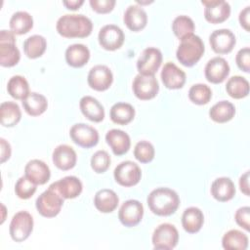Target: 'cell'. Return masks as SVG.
<instances>
[{
    "label": "cell",
    "mask_w": 250,
    "mask_h": 250,
    "mask_svg": "<svg viewBox=\"0 0 250 250\" xmlns=\"http://www.w3.org/2000/svg\"><path fill=\"white\" fill-rule=\"evenodd\" d=\"M57 31L65 38H84L91 34L92 21L82 14H65L56 24Z\"/></svg>",
    "instance_id": "1"
},
{
    "label": "cell",
    "mask_w": 250,
    "mask_h": 250,
    "mask_svg": "<svg viewBox=\"0 0 250 250\" xmlns=\"http://www.w3.org/2000/svg\"><path fill=\"white\" fill-rule=\"evenodd\" d=\"M150 211L157 216H170L180 204L178 193L169 188H157L150 191L146 198Z\"/></svg>",
    "instance_id": "2"
},
{
    "label": "cell",
    "mask_w": 250,
    "mask_h": 250,
    "mask_svg": "<svg viewBox=\"0 0 250 250\" xmlns=\"http://www.w3.org/2000/svg\"><path fill=\"white\" fill-rule=\"evenodd\" d=\"M205 51L202 39L195 34H190L181 40L177 49L176 57L185 66L194 65L202 57Z\"/></svg>",
    "instance_id": "3"
},
{
    "label": "cell",
    "mask_w": 250,
    "mask_h": 250,
    "mask_svg": "<svg viewBox=\"0 0 250 250\" xmlns=\"http://www.w3.org/2000/svg\"><path fill=\"white\" fill-rule=\"evenodd\" d=\"M63 197L52 187L43 191L36 199L35 205L38 213L46 218L56 217L63 205Z\"/></svg>",
    "instance_id": "4"
},
{
    "label": "cell",
    "mask_w": 250,
    "mask_h": 250,
    "mask_svg": "<svg viewBox=\"0 0 250 250\" xmlns=\"http://www.w3.org/2000/svg\"><path fill=\"white\" fill-rule=\"evenodd\" d=\"M21 59V53L16 46L15 34L10 30L0 31V64L5 67L16 65Z\"/></svg>",
    "instance_id": "5"
},
{
    "label": "cell",
    "mask_w": 250,
    "mask_h": 250,
    "mask_svg": "<svg viewBox=\"0 0 250 250\" xmlns=\"http://www.w3.org/2000/svg\"><path fill=\"white\" fill-rule=\"evenodd\" d=\"M33 229V218L27 211L16 213L10 223V235L16 242H21L28 238Z\"/></svg>",
    "instance_id": "6"
},
{
    "label": "cell",
    "mask_w": 250,
    "mask_h": 250,
    "mask_svg": "<svg viewBox=\"0 0 250 250\" xmlns=\"http://www.w3.org/2000/svg\"><path fill=\"white\" fill-rule=\"evenodd\" d=\"M151 240L154 249L171 250L178 244L179 232L175 226L164 223L154 229Z\"/></svg>",
    "instance_id": "7"
},
{
    "label": "cell",
    "mask_w": 250,
    "mask_h": 250,
    "mask_svg": "<svg viewBox=\"0 0 250 250\" xmlns=\"http://www.w3.org/2000/svg\"><path fill=\"white\" fill-rule=\"evenodd\" d=\"M162 62V53L159 49L148 47L145 49L137 61L139 74L152 76L156 73Z\"/></svg>",
    "instance_id": "8"
},
{
    "label": "cell",
    "mask_w": 250,
    "mask_h": 250,
    "mask_svg": "<svg viewBox=\"0 0 250 250\" xmlns=\"http://www.w3.org/2000/svg\"><path fill=\"white\" fill-rule=\"evenodd\" d=\"M116 183L123 187H133L137 185L142 177V171L138 164L127 160L119 163L113 172Z\"/></svg>",
    "instance_id": "9"
},
{
    "label": "cell",
    "mask_w": 250,
    "mask_h": 250,
    "mask_svg": "<svg viewBox=\"0 0 250 250\" xmlns=\"http://www.w3.org/2000/svg\"><path fill=\"white\" fill-rule=\"evenodd\" d=\"M71 140L78 146L90 148L99 142V133L96 128L85 123H76L69 130Z\"/></svg>",
    "instance_id": "10"
},
{
    "label": "cell",
    "mask_w": 250,
    "mask_h": 250,
    "mask_svg": "<svg viewBox=\"0 0 250 250\" xmlns=\"http://www.w3.org/2000/svg\"><path fill=\"white\" fill-rule=\"evenodd\" d=\"M132 88L134 95L138 99L146 101L153 99L157 95L159 91V84L154 75L146 76L138 74L134 78Z\"/></svg>",
    "instance_id": "11"
},
{
    "label": "cell",
    "mask_w": 250,
    "mask_h": 250,
    "mask_svg": "<svg viewBox=\"0 0 250 250\" xmlns=\"http://www.w3.org/2000/svg\"><path fill=\"white\" fill-rule=\"evenodd\" d=\"M98 39L100 45L104 49L114 51L123 45L125 36L123 30L119 26L115 24H106L100 29Z\"/></svg>",
    "instance_id": "12"
},
{
    "label": "cell",
    "mask_w": 250,
    "mask_h": 250,
    "mask_svg": "<svg viewBox=\"0 0 250 250\" xmlns=\"http://www.w3.org/2000/svg\"><path fill=\"white\" fill-rule=\"evenodd\" d=\"M144 206L136 199H129L125 201L118 212V219L122 225L128 228L137 226L143 219Z\"/></svg>",
    "instance_id": "13"
},
{
    "label": "cell",
    "mask_w": 250,
    "mask_h": 250,
    "mask_svg": "<svg viewBox=\"0 0 250 250\" xmlns=\"http://www.w3.org/2000/svg\"><path fill=\"white\" fill-rule=\"evenodd\" d=\"M205 6L204 18L211 23H221L230 15V6L224 0H202Z\"/></svg>",
    "instance_id": "14"
},
{
    "label": "cell",
    "mask_w": 250,
    "mask_h": 250,
    "mask_svg": "<svg viewBox=\"0 0 250 250\" xmlns=\"http://www.w3.org/2000/svg\"><path fill=\"white\" fill-rule=\"evenodd\" d=\"M212 50L217 54H228L232 51L236 39L231 30L227 28L214 30L209 36Z\"/></svg>",
    "instance_id": "15"
},
{
    "label": "cell",
    "mask_w": 250,
    "mask_h": 250,
    "mask_svg": "<svg viewBox=\"0 0 250 250\" xmlns=\"http://www.w3.org/2000/svg\"><path fill=\"white\" fill-rule=\"evenodd\" d=\"M87 81L92 89L96 91H104L112 84L113 74L108 66L104 64H97L90 69Z\"/></svg>",
    "instance_id": "16"
},
{
    "label": "cell",
    "mask_w": 250,
    "mask_h": 250,
    "mask_svg": "<svg viewBox=\"0 0 250 250\" xmlns=\"http://www.w3.org/2000/svg\"><path fill=\"white\" fill-rule=\"evenodd\" d=\"M206 79L214 84L222 83L229 74V65L222 57H215L208 61L204 68Z\"/></svg>",
    "instance_id": "17"
},
{
    "label": "cell",
    "mask_w": 250,
    "mask_h": 250,
    "mask_svg": "<svg viewBox=\"0 0 250 250\" xmlns=\"http://www.w3.org/2000/svg\"><path fill=\"white\" fill-rule=\"evenodd\" d=\"M161 80L168 89H180L186 83V73L174 62H168L161 70Z\"/></svg>",
    "instance_id": "18"
},
{
    "label": "cell",
    "mask_w": 250,
    "mask_h": 250,
    "mask_svg": "<svg viewBox=\"0 0 250 250\" xmlns=\"http://www.w3.org/2000/svg\"><path fill=\"white\" fill-rule=\"evenodd\" d=\"M64 199H72L80 195L83 186L81 181L75 176H66L50 185Z\"/></svg>",
    "instance_id": "19"
},
{
    "label": "cell",
    "mask_w": 250,
    "mask_h": 250,
    "mask_svg": "<svg viewBox=\"0 0 250 250\" xmlns=\"http://www.w3.org/2000/svg\"><path fill=\"white\" fill-rule=\"evenodd\" d=\"M52 157L56 167L62 171L72 169L77 161L75 150L68 145H60L56 146Z\"/></svg>",
    "instance_id": "20"
},
{
    "label": "cell",
    "mask_w": 250,
    "mask_h": 250,
    "mask_svg": "<svg viewBox=\"0 0 250 250\" xmlns=\"http://www.w3.org/2000/svg\"><path fill=\"white\" fill-rule=\"evenodd\" d=\"M24 176L36 185L46 184L51 177L49 166L39 159H31L24 167Z\"/></svg>",
    "instance_id": "21"
},
{
    "label": "cell",
    "mask_w": 250,
    "mask_h": 250,
    "mask_svg": "<svg viewBox=\"0 0 250 250\" xmlns=\"http://www.w3.org/2000/svg\"><path fill=\"white\" fill-rule=\"evenodd\" d=\"M105 141L115 155L125 154L131 146L129 135L120 129L109 130L105 135Z\"/></svg>",
    "instance_id": "22"
},
{
    "label": "cell",
    "mask_w": 250,
    "mask_h": 250,
    "mask_svg": "<svg viewBox=\"0 0 250 250\" xmlns=\"http://www.w3.org/2000/svg\"><path fill=\"white\" fill-rule=\"evenodd\" d=\"M123 21L130 30L139 31L146 27L147 22V15L141 6L130 5L124 13Z\"/></svg>",
    "instance_id": "23"
},
{
    "label": "cell",
    "mask_w": 250,
    "mask_h": 250,
    "mask_svg": "<svg viewBox=\"0 0 250 250\" xmlns=\"http://www.w3.org/2000/svg\"><path fill=\"white\" fill-rule=\"evenodd\" d=\"M79 106L83 115L93 122H101L104 118V108L103 104L94 97L84 96L79 102Z\"/></svg>",
    "instance_id": "24"
},
{
    "label": "cell",
    "mask_w": 250,
    "mask_h": 250,
    "mask_svg": "<svg viewBox=\"0 0 250 250\" xmlns=\"http://www.w3.org/2000/svg\"><path fill=\"white\" fill-rule=\"evenodd\" d=\"M211 194L216 200L227 202L234 196L235 186L229 178H217L211 185Z\"/></svg>",
    "instance_id": "25"
},
{
    "label": "cell",
    "mask_w": 250,
    "mask_h": 250,
    "mask_svg": "<svg viewBox=\"0 0 250 250\" xmlns=\"http://www.w3.org/2000/svg\"><path fill=\"white\" fill-rule=\"evenodd\" d=\"M119 203V198L116 192L109 188H103L96 192L94 204L102 213H110L114 211Z\"/></svg>",
    "instance_id": "26"
},
{
    "label": "cell",
    "mask_w": 250,
    "mask_h": 250,
    "mask_svg": "<svg viewBox=\"0 0 250 250\" xmlns=\"http://www.w3.org/2000/svg\"><path fill=\"white\" fill-rule=\"evenodd\" d=\"M204 223V215L197 207L187 208L182 215V226L188 233L198 232Z\"/></svg>",
    "instance_id": "27"
},
{
    "label": "cell",
    "mask_w": 250,
    "mask_h": 250,
    "mask_svg": "<svg viewBox=\"0 0 250 250\" xmlns=\"http://www.w3.org/2000/svg\"><path fill=\"white\" fill-rule=\"evenodd\" d=\"M90 59V51L83 44H72L65 50V61L72 67L85 65Z\"/></svg>",
    "instance_id": "28"
},
{
    "label": "cell",
    "mask_w": 250,
    "mask_h": 250,
    "mask_svg": "<svg viewBox=\"0 0 250 250\" xmlns=\"http://www.w3.org/2000/svg\"><path fill=\"white\" fill-rule=\"evenodd\" d=\"M21 103L23 109L30 116L41 115L48 107L46 97L36 92L29 93Z\"/></svg>",
    "instance_id": "29"
},
{
    "label": "cell",
    "mask_w": 250,
    "mask_h": 250,
    "mask_svg": "<svg viewBox=\"0 0 250 250\" xmlns=\"http://www.w3.org/2000/svg\"><path fill=\"white\" fill-rule=\"evenodd\" d=\"M10 28L14 34L22 35L33 27V19L25 11H18L10 19Z\"/></svg>",
    "instance_id": "30"
},
{
    "label": "cell",
    "mask_w": 250,
    "mask_h": 250,
    "mask_svg": "<svg viewBox=\"0 0 250 250\" xmlns=\"http://www.w3.org/2000/svg\"><path fill=\"white\" fill-rule=\"evenodd\" d=\"M21 118L20 106L15 102H4L0 105V121L5 127L17 125Z\"/></svg>",
    "instance_id": "31"
},
{
    "label": "cell",
    "mask_w": 250,
    "mask_h": 250,
    "mask_svg": "<svg viewBox=\"0 0 250 250\" xmlns=\"http://www.w3.org/2000/svg\"><path fill=\"white\" fill-rule=\"evenodd\" d=\"M235 107L229 101H221L215 104L209 110L210 118L218 123H225L233 118Z\"/></svg>",
    "instance_id": "32"
},
{
    "label": "cell",
    "mask_w": 250,
    "mask_h": 250,
    "mask_svg": "<svg viewBox=\"0 0 250 250\" xmlns=\"http://www.w3.org/2000/svg\"><path fill=\"white\" fill-rule=\"evenodd\" d=\"M110 119L119 125L130 123L135 116V109L132 104L127 103H116L110 108Z\"/></svg>",
    "instance_id": "33"
},
{
    "label": "cell",
    "mask_w": 250,
    "mask_h": 250,
    "mask_svg": "<svg viewBox=\"0 0 250 250\" xmlns=\"http://www.w3.org/2000/svg\"><path fill=\"white\" fill-rule=\"evenodd\" d=\"M222 246L226 250H245L248 247V237L238 229H230L224 234Z\"/></svg>",
    "instance_id": "34"
},
{
    "label": "cell",
    "mask_w": 250,
    "mask_h": 250,
    "mask_svg": "<svg viewBox=\"0 0 250 250\" xmlns=\"http://www.w3.org/2000/svg\"><path fill=\"white\" fill-rule=\"evenodd\" d=\"M226 91L233 99H242L249 94V82L246 78L234 75L227 81Z\"/></svg>",
    "instance_id": "35"
},
{
    "label": "cell",
    "mask_w": 250,
    "mask_h": 250,
    "mask_svg": "<svg viewBox=\"0 0 250 250\" xmlns=\"http://www.w3.org/2000/svg\"><path fill=\"white\" fill-rule=\"evenodd\" d=\"M47 41L42 35L34 34L29 36L23 42L24 54L29 59H36L41 57L46 51Z\"/></svg>",
    "instance_id": "36"
},
{
    "label": "cell",
    "mask_w": 250,
    "mask_h": 250,
    "mask_svg": "<svg viewBox=\"0 0 250 250\" xmlns=\"http://www.w3.org/2000/svg\"><path fill=\"white\" fill-rule=\"evenodd\" d=\"M7 91L11 97L21 101L30 93L27 80L21 75H14L9 79Z\"/></svg>",
    "instance_id": "37"
},
{
    "label": "cell",
    "mask_w": 250,
    "mask_h": 250,
    "mask_svg": "<svg viewBox=\"0 0 250 250\" xmlns=\"http://www.w3.org/2000/svg\"><path fill=\"white\" fill-rule=\"evenodd\" d=\"M172 30L176 35V37L182 40L183 38L190 34H193L194 22L188 16H185V15L178 16L174 19L172 22Z\"/></svg>",
    "instance_id": "38"
},
{
    "label": "cell",
    "mask_w": 250,
    "mask_h": 250,
    "mask_svg": "<svg viewBox=\"0 0 250 250\" xmlns=\"http://www.w3.org/2000/svg\"><path fill=\"white\" fill-rule=\"evenodd\" d=\"M188 98L195 104H206L212 98V91L206 84H194L188 90Z\"/></svg>",
    "instance_id": "39"
},
{
    "label": "cell",
    "mask_w": 250,
    "mask_h": 250,
    "mask_svg": "<svg viewBox=\"0 0 250 250\" xmlns=\"http://www.w3.org/2000/svg\"><path fill=\"white\" fill-rule=\"evenodd\" d=\"M155 150L152 146L147 141H140L136 144L134 148L135 158L142 163H148L154 158Z\"/></svg>",
    "instance_id": "40"
},
{
    "label": "cell",
    "mask_w": 250,
    "mask_h": 250,
    "mask_svg": "<svg viewBox=\"0 0 250 250\" xmlns=\"http://www.w3.org/2000/svg\"><path fill=\"white\" fill-rule=\"evenodd\" d=\"M36 184L31 182L27 177H21L15 185V192L21 199L30 198L36 191Z\"/></svg>",
    "instance_id": "41"
},
{
    "label": "cell",
    "mask_w": 250,
    "mask_h": 250,
    "mask_svg": "<svg viewBox=\"0 0 250 250\" xmlns=\"http://www.w3.org/2000/svg\"><path fill=\"white\" fill-rule=\"evenodd\" d=\"M110 156L105 150H98L91 157V167L96 173L105 172L110 165Z\"/></svg>",
    "instance_id": "42"
},
{
    "label": "cell",
    "mask_w": 250,
    "mask_h": 250,
    "mask_svg": "<svg viewBox=\"0 0 250 250\" xmlns=\"http://www.w3.org/2000/svg\"><path fill=\"white\" fill-rule=\"evenodd\" d=\"M234 219L236 224L243 228L245 230H250V207L249 206H243L236 210Z\"/></svg>",
    "instance_id": "43"
},
{
    "label": "cell",
    "mask_w": 250,
    "mask_h": 250,
    "mask_svg": "<svg viewBox=\"0 0 250 250\" xmlns=\"http://www.w3.org/2000/svg\"><path fill=\"white\" fill-rule=\"evenodd\" d=\"M235 62L237 66L244 72L250 71V49L245 47L240 49L235 57Z\"/></svg>",
    "instance_id": "44"
},
{
    "label": "cell",
    "mask_w": 250,
    "mask_h": 250,
    "mask_svg": "<svg viewBox=\"0 0 250 250\" xmlns=\"http://www.w3.org/2000/svg\"><path fill=\"white\" fill-rule=\"evenodd\" d=\"M89 3L95 12L106 14L112 11L115 5V0H90Z\"/></svg>",
    "instance_id": "45"
},
{
    "label": "cell",
    "mask_w": 250,
    "mask_h": 250,
    "mask_svg": "<svg viewBox=\"0 0 250 250\" xmlns=\"http://www.w3.org/2000/svg\"><path fill=\"white\" fill-rule=\"evenodd\" d=\"M249 17H250V7L249 6H246L240 13H239V17H238V20H239V22H240V25L246 30V31H249L250 28H249Z\"/></svg>",
    "instance_id": "46"
},
{
    "label": "cell",
    "mask_w": 250,
    "mask_h": 250,
    "mask_svg": "<svg viewBox=\"0 0 250 250\" xmlns=\"http://www.w3.org/2000/svg\"><path fill=\"white\" fill-rule=\"evenodd\" d=\"M0 146H1V163H4L11 156V146L10 144L3 138L0 139Z\"/></svg>",
    "instance_id": "47"
},
{
    "label": "cell",
    "mask_w": 250,
    "mask_h": 250,
    "mask_svg": "<svg viewBox=\"0 0 250 250\" xmlns=\"http://www.w3.org/2000/svg\"><path fill=\"white\" fill-rule=\"evenodd\" d=\"M239 188L240 190L247 196H249V171H246L239 178Z\"/></svg>",
    "instance_id": "48"
},
{
    "label": "cell",
    "mask_w": 250,
    "mask_h": 250,
    "mask_svg": "<svg viewBox=\"0 0 250 250\" xmlns=\"http://www.w3.org/2000/svg\"><path fill=\"white\" fill-rule=\"evenodd\" d=\"M84 3L83 0H65L62 4L69 10H77Z\"/></svg>",
    "instance_id": "49"
}]
</instances>
